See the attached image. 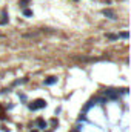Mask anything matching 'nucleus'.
<instances>
[{"instance_id":"1","label":"nucleus","mask_w":131,"mask_h":132,"mask_svg":"<svg viewBox=\"0 0 131 132\" xmlns=\"http://www.w3.org/2000/svg\"><path fill=\"white\" fill-rule=\"evenodd\" d=\"M45 104H46V103H45L43 100H37V101H35L34 104H29V108H31L32 111H35V109H40V108H45Z\"/></svg>"},{"instance_id":"3","label":"nucleus","mask_w":131,"mask_h":132,"mask_svg":"<svg viewBox=\"0 0 131 132\" xmlns=\"http://www.w3.org/2000/svg\"><path fill=\"white\" fill-rule=\"evenodd\" d=\"M103 14H105L106 17H109V18H116V17H114V12L109 11V9H103Z\"/></svg>"},{"instance_id":"6","label":"nucleus","mask_w":131,"mask_h":132,"mask_svg":"<svg viewBox=\"0 0 131 132\" xmlns=\"http://www.w3.org/2000/svg\"><path fill=\"white\" fill-rule=\"evenodd\" d=\"M23 14H25V15H31V11H29V9H25Z\"/></svg>"},{"instance_id":"2","label":"nucleus","mask_w":131,"mask_h":132,"mask_svg":"<svg viewBox=\"0 0 131 132\" xmlns=\"http://www.w3.org/2000/svg\"><path fill=\"white\" fill-rule=\"evenodd\" d=\"M106 95H108V97H111V98H117L119 94H117V92H114L113 89H108V91H106Z\"/></svg>"},{"instance_id":"7","label":"nucleus","mask_w":131,"mask_h":132,"mask_svg":"<svg viewBox=\"0 0 131 132\" xmlns=\"http://www.w3.org/2000/svg\"><path fill=\"white\" fill-rule=\"evenodd\" d=\"M72 132H77V130H72Z\"/></svg>"},{"instance_id":"4","label":"nucleus","mask_w":131,"mask_h":132,"mask_svg":"<svg viewBox=\"0 0 131 132\" xmlns=\"http://www.w3.org/2000/svg\"><path fill=\"white\" fill-rule=\"evenodd\" d=\"M54 82H55V78H54V77H51L49 80H46V82H45V85H52Z\"/></svg>"},{"instance_id":"5","label":"nucleus","mask_w":131,"mask_h":132,"mask_svg":"<svg viewBox=\"0 0 131 132\" xmlns=\"http://www.w3.org/2000/svg\"><path fill=\"white\" fill-rule=\"evenodd\" d=\"M37 123H39V126H40V127H45V126H46V124L43 123V120H39V121H37Z\"/></svg>"}]
</instances>
